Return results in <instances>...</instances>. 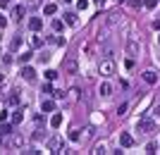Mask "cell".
<instances>
[{
    "label": "cell",
    "mask_w": 160,
    "mask_h": 155,
    "mask_svg": "<svg viewBox=\"0 0 160 155\" xmlns=\"http://www.w3.org/2000/svg\"><path fill=\"white\" fill-rule=\"evenodd\" d=\"M53 31H62V22L60 19H53Z\"/></svg>",
    "instance_id": "4316f807"
},
{
    "label": "cell",
    "mask_w": 160,
    "mask_h": 155,
    "mask_svg": "<svg viewBox=\"0 0 160 155\" xmlns=\"http://www.w3.org/2000/svg\"><path fill=\"white\" fill-rule=\"evenodd\" d=\"M120 146L122 148H132L134 146V136L127 134V131H120Z\"/></svg>",
    "instance_id": "8992f818"
},
{
    "label": "cell",
    "mask_w": 160,
    "mask_h": 155,
    "mask_svg": "<svg viewBox=\"0 0 160 155\" xmlns=\"http://www.w3.org/2000/svg\"><path fill=\"white\" fill-rule=\"evenodd\" d=\"M69 138H72V141H79V138H81L79 129H72V131H69Z\"/></svg>",
    "instance_id": "d4e9b609"
},
{
    "label": "cell",
    "mask_w": 160,
    "mask_h": 155,
    "mask_svg": "<svg viewBox=\"0 0 160 155\" xmlns=\"http://www.w3.org/2000/svg\"><path fill=\"white\" fill-rule=\"evenodd\" d=\"M10 146H12V148H19V146H24V138H22V136H12V138H10Z\"/></svg>",
    "instance_id": "e0dca14e"
},
{
    "label": "cell",
    "mask_w": 160,
    "mask_h": 155,
    "mask_svg": "<svg viewBox=\"0 0 160 155\" xmlns=\"http://www.w3.org/2000/svg\"><path fill=\"white\" fill-rule=\"evenodd\" d=\"M110 93H112V84L103 81V84H100V95H110Z\"/></svg>",
    "instance_id": "5bb4252c"
},
{
    "label": "cell",
    "mask_w": 160,
    "mask_h": 155,
    "mask_svg": "<svg viewBox=\"0 0 160 155\" xmlns=\"http://www.w3.org/2000/svg\"><path fill=\"white\" fill-rule=\"evenodd\" d=\"M153 29H155V31H160V19H155V22H153Z\"/></svg>",
    "instance_id": "d590c367"
},
{
    "label": "cell",
    "mask_w": 160,
    "mask_h": 155,
    "mask_svg": "<svg viewBox=\"0 0 160 155\" xmlns=\"http://www.w3.org/2000/svg\"><path fill=\"white\" fill-rule=\"evenodd\" d=\"M29 43H31V48H41L43 46V36H38L33 31V36H29Z\"/></svg>",
    "instance_id": "9c48e42d"
},
{
    "label": "cell",
    "mask_w": 160,
    "mask_h": 155,
    "mask_svg": "<svg viewBox=\"0 0 160 155\" xmlns=\"http://www.w3.org/2000/svg\"><path fill=\"white\" fill-rule=\"evenodd\" d=\"M93 2H96L98 7H103V5H105V0H93Z\"/></svg>",
    "instance_id": "8d00e7d4"
},
{
    "label": "cell",
    "mask_w": 160,
    "mask_h": 155,
    "mask_svg": "<svg viewBox=\"0 0 160 155\" xmlns=\"http://www.w3.org/2000/svg\"><path fill=\"white\" fill-rule=\"evenodd\" d=\"M0 7H7V0H0Z\"/></svg>",
    "instance_id": "74e56055"
},
{
    "label": "cell",
    "mask_w": 160,
    "mask_h": 155,
    "mask_svg": "<svg viewBox=\"0 0 160 155\" xmlns=\"http://www.w3.org/2000/svg\"><path fill=\"white\" fill-rule=\"evenodd\" d=\"M98 74L105 76V79H108V76H112L115 74V62L112 60H103V62H100V67H98Z\"/></svg>",
    "instance_id": "3957f363"
},
{
    "label": "cell",
    "mask_w": 160,
    "mask_h": 155,
    "mask_svg": "<svg viewBox=\"0 0 160 155\" xmlns=\"http://www.w3.org/2000/svg\"><path fill=\"white\" fill-rule=\"evenodd\" d=\"M62 95H65L62 91H53V98H58V100H62Z\"/></svg>",
    "instance_id": "836d02e7"
},
{
    "label": "cell",
    "mask_w": 160,
    "mask_h": 155,
    "mask_svg": "<svg viewBox=\"0 0 160 155\" xmlns=\"http://www.w3.org/2000/svg\"><path fill=\"white\" fill-rule=\"evenodd\" d=\"M41 108H43V112H53V110H55V103L53 100H43V103H41Z\"/></svg>",
    "instance_id": "d6986e66"
},
{
    "label": "cell",
    "mask_w": 160,
    "mask_h": 155,
    "mask_svg": "<svg viewBox=\"0 0 160 155\" xmlns=\"http://www.w3.org/2000/svg\"><path fill=\"white\" fill-rule=\"evenodd\" d=\"M127 112V103H120V108H117V115H124Z\"/></svg>",
    "instance_id": "4dcf8cb0"
},
{
    "label": "cell",
    "mask_w": 160,
    "mask_h": 155,
    "mask_svg": "<svg viewBox=\"0 0 160 155\" xmlns=\"http://www.w3.org/2000/svg\"><path fill=\"white\" fill-rule=\"evenodd\" d=\"M24 119V110H14V115H12V124H19V122Z\"/></svg>",
    "instance_id": "9a60e30c"
},
{
    "label": "cell",
    "mask_w": 160,
    "mask_h": 155,
    "mask_svg": "<svg viewBox=\"0 0 160 155\" xmlns=\"http://www.w3.org/2000/svg\"><path fill=\"white\" fill-rule=\"evenodd\" d=\"M19 46H22V36H14L10 41V50H19Z\"/></svg>",
    "instance_id": "ac0fdd59"
},
{
    "label": "cell",
    "mask_w": 160,
    "mask_h": 155,
    "mask_svg": "<svg viewBox=\"0 0 160 155\" xmlns=\"http://www.w3.org/2000/svg\"><path fill=\"white\" fill-rule=\"evenodd\" d=\"M136 131L143 134V136L153 134V131H155V122L153 119H141V122H136Z\"/></svg>",
    "instance_id": "7a4b0ae2"
},
{
    "label": "cell",
    "mask_w": 160,
    "mask_h": 155,
    "mask_svg": "<svg viewBox=\"0 0 160 155\" xmlns=\"http://www.w3.org/2000/svg\"><path fill=\"white\" fill-rule=\"evenodd\" d=\"M124 67H127V69H134V57H129V60L124 62Z\"/></svg>",
    "instance_id": "d6a6232c"
},
{
    "label": "cell",
    "mask_w": 160,
    "mask_h": 155,
    "mask_svg": "<svg viewBox=\"0 0 160 155\" xmlns=\"http://www.w3.org/2000/svg\"><path fill=\"white\" fill-rule=\"evenodd\" d=\"M77 69H79V65H77V57H72V55H69V57L62 62V72H65V74H77Z\"/></svg>",
    "instance_id": "277c9868"
},
{
    "label": "cell",
    "mask_w": 160,
    "mask_h": 155,
    "mask_svg": "<svg viewBox=\"0 0 160 155\" xmlns=\"http://www.w3.org/2000/svg\"><path fill=\"white\" fill-rule=\"evenodd\" d=\"M77 7H79V10H86V7H88V0H77Z\"/></svg>",
    "instance_id": "83f0119b"
},
{
    "label": "cell",
    "mask_w": 160,
    "mask_h": 155,
    "mask_svg": "<svg viewBox=\"0 0 160 155\" xmlns=\"http://www.w3.org/2000/svg\"><path fill=\"white\" fill-rule=\"evenodd\" d=\"M7 105H19V93H17V91H12V93H10V98H7Z\"/></svg>",
    "instance_id": "2e32d148"
},
{
    "label": "cell",
    "mask_w": 160,
    "mask_h": 155,
    "mask_svg": "<svg viewBox=\"0 0 160 155\" xmlns=\"http://www.w3.org/2000/svg\"><path fill=\"white\" fill-rule=\"evenodd\" d=\"M127 53L132 55V57L139 55V43H136V41H129V43H127Z\"/></svg>",
    "instance_id": "8fae6325"
},
{
    "label": "cell",
    "mask_w": 160,
    "mask_h": 155,
    "mask_svg": "<svg viewBox=\"0 0 160 155\" xmlns=\"http://www.w3.org/2000/svg\"><path fill=\"white\" fill-rule=\"evenodd\" d=\"M0 134H2V136L12 134V124H7V122H2V124H0Z\"/></svg>",
    "instance_id": "44dd1931"
},
{
    "label": "cell",
    "mask_w": 160,
    "mask_h": 155,
    "mask_svg": "<svg viewBox=\"0 0 160 155\" xmlns=\"http://www.w3.org/2000/svg\"><path fill=\"white\" fill-rule=\"evenodd\" d=\"M29 29H31V31H41V29H43V19H41V17H31V19H29Z\"/></svg>",
    "instance_id": "52a82bcc"
},
{
    "label": "cell",
    "mask_w": 160,
    "mask_h": 155,
    "mask_svg": "<svg viewBox=\"0 0 160 155\" xmlns=\"http://www.w3.org/2000/svg\"><path fill=\"white\" fill-rule=\"evenodd\" d=\"M48 150H50V153H55V155L67 153V143H65V138H62V136H53V138L48 141Z\"/></svg>",
    "instance_id": "6da1fadb"
},
{
    "label": "cell",
    "mask_w": 160,
    "mask_h": 155,
    "mask_svg": "<svg viewBox=\"0 0 160 155\" xmlns=\"http://www.w3.org/2000/svg\"><path fill=\"white\" fill-rule=\"evenodd\" d=\"M41 93H53V86H50V84H43V88H41Z\"/></svg>",
    "instance_id": "f546056e"
},
{
    "label": "cell",
    "mask_w": 160,
    "mask_h": 155,
    "mask_svg": "<svg viewBox=\"0 0 160 155\" xmlns=\"http://www.w3.org/2000/svg\"><path fill=\"white\" fill-rule=\"evenodd\" d=\"M65 22L67 24H77V14L74 12H65Z\"/></svg>",
    "instance_id": "603a6c76"
},
{
    "label": "cell",
    "mask_w": 160,
    "mask_h": 155,
    "mask_svg": "<svg viewBox=\"0 0 160 155\" xmlns=\"http://www.w3.org/2000/svg\"><path fill=\"white\" fill-rule=\"evenodd\" d=\"M24 12H27V7H24V5H14V7H12V19L19 22L22 17H24Z\"/></svg>",
    "instance_id": "ba28073f"
},
{
    "label": "cell",
    "mask_w": 160,
    "mask_h": 155,
    "mask_svg": "<svg viewBox=\"0 0 160 155\" xmlns=\"http://www.w3.org/2000/svg\"><path fill=\"white\" fill-rule=\"evenodd\" d=\"M77 98H79V88H69V91L62 95V105H72Z\"/></svg>",
    "instance_id": "5b68a950"
},
{
    "label": "cell",
    "mask_w": 160,
    "mask_h": 155,
    "mask_svg": "<svg viewBox=\"0 0 160 155\" xmlns=\"http://www.w3.org/2000/svg\"><path fill=\"white\" fill-rule=\"evenodd\" d=\"M31 57H33V53H31V50H24V53L19 55V62H22V65H27V62L31 60Z\"/></svg>",
    "instance_id": "ffe728a7"
},
{
    "label": "cell",
    "mask_w": 160,
    "mask_h": 155,
    "mask_svg": "<svg viewBox=\"0 0 160 155\" xmlns=\"http://www.w3.org/2000/svg\"><path fill=\"white\" fill-rule=\"evenodd\" d=\"M2 143H5V136H2V134H0V146H2Z\"/></svg>",
    "instance_id": "f35d334b"
},
{
    "label": "cell",
    "mask_w": 160,
    "mask_h": 155,
    "mask_svg": "<svg viewBox=\"0 0 160 155\" xmlns=\"http://www.w3.org/2000/svg\"><path fill=\"white\" fill-rule=\"evenodd\" d=\"M50 127H53V129H60L62 127V115H60V112H55V115L50 117Z\"/></svg>",
    "instance_id": "4fadbf2b"
},
{
    "label": "cell",
    "mask_w": 160,
    "mask_h": 155,
    "mask_svg": "<svg viewBox=\"0 0 160 155\" xmlns=\"http://www.w3.org/2000/svg\"><path fill=\"white\" fill-rule=\"evenodd\" d=\"M5 24H7V19H5V14L0 12V27H5Z\"/></svg>",
    "instance_id": "e575fe53"
},
{
    "label": "cell",
    "mask_w": 160,
    "mask_h": 155,
    "mask_svg": "<svg viewBox=\"0 0 160 155\" xmlns=\"http://www.w3.org/2000/svg\"><path fill=\"white\" fill-rule=\"evenodd\" d=\"M55 12H58V5H53V2L43 7V14H48V17H50V14H55Z\"/></svg>",
    "instance_id": "7402d4cb"
},
{
    "label": "cell",
    "mask_w": 160,
    "mask_h": 155,
    "mask_svg": "<svg viewBox=\"0 0 160 155\" xmlns=\"http://www.w3.org/2000/svg\"><path fill=\"white\" fill-rule=\"evenodd\" d=\"M146 153H151V155H153V153H158V148H155V143H148V146H146Z\"/></svg>",
    "instance_id": "f1b7e54d"
},
{
    "label": "cell",
    "mask_w": 160,
    "mask_h": 155,
    "mask_svg": "<svg viewBox=\"0 0 160 155\" xmlns=\"http://www.w3.org/2000/svg\"><path fill=\"white\" fill-rule=\"evenodd\" d=\"M50 43H55V46H65V38H60V36H50Z\"/></svg>",
    "instance_id": "cb8c5ba5"
},
{
    "label": "cell",
    "mask_w": 160,
    "mask_h": 155,
    "mask_svg": "<svg viewBox=\"0 0 160 155\" xmlns=\"http://www.w3.org/2000/svg\"><path fill=\"white\" fill-rule=\"evenodd\" d=\"M158 41H160V36H158Z\"/></svg>",
    "instance_id": "7bdbcfd3"
},
{
    "label": "cell",
    "mask_w": 160,
    "mask_h": 155,
    "mask_svg": "<svg viewBox=\"0 0 160 155\" xmlns=\"http://www.w3.org/2000/svg\"><path fill=\"white\" fill-rule=\"evenodd\" d=\"M22 76H24L27 81H33V79H36V69H33V67H24V69H22Z\"/></svg>",
    "instance_id": "30bf717a"
},
{
    "label": "cell",
    "mask_w": 160,
    "mask_h": 155,
    "mask_svg": "<svg viewBox=\"0 0 160 155\" xmlns=\"http://www.w3.org/2000/svg\"><path fill=\"white\" fill-rule=\"evenodd\" d=\"M62 2H69V0H62Z\"/></svg>",
    "instance_id": "60d3db41"
},
{
    "label": "cell",
    "mask_w": 160,
    "mask_h": 155,
    "mask_svg": "<svg viewBox=\"0 0 160 155\" xmlns=\"http://www.w3.org/2000/svg\"><path fill=\"white\" fill-rule=\"evenodd\" d=\"M46 79H48V81L58 79V72H55V69H48V72H46Z\"/></svg>",
    "instance_id": "484cf974"
},
{
    "label": "cell",
    "mask_w": 160,
    "mask_h": 155,
    "mask_svg": "<svg viewBox=\"0 0 160 155\" xmlns=\"http://www.w3.org/2000/svg\"><path fill=\"white\" fill-rule=\"evenodd\" d=\"M158 93H160V88H158Z\"/></svg>",
    "instance_id": "b9f144b4"
},
{
    "label": "cell",
    "mask_w": 160,
    "mask_h": 155,
    "mask_svg": "<svg viewBox=\"0 0 160 155\" xmlns=\"http://www.w3.org/2000/svg\"><path fill=\"white\" fill-rule=\"evenodd\" d=\"M155 112H158V117H160V105H158V108H155Z\"/></svg>",
    "instance_id": "ab89813d"
},
{
    "label": "cell",
    "mask_w": 160,
    "mask_h": 155,
    "mask_svg": "<svg viewBox=\"0 0 160 155\" xmlns=\"http://www.w3.org/2000/svg\"><path fill=\"white\" fill-rule=\"evenodd\" d=\"M143 81H146V84H158V74L148 69V72H143Z\"/></svg>",
    "instance_id": "7c38bea8"
},
{
    "label": "cell",
    "mask_w": 160,
    "mask_h": 155,
    "mask_svg": "<svg viewBox=\"0 0 160 155\" xmlns=\"http://www.w3.org/2000/svg\"><path fill=\"white\" fill-rule=\"evenodd\" d=\"M155 5H158V0H146V7H148V10H153Z\"/></svg>",
    "instance_id": "1f68e13d"
}]
</instances>
